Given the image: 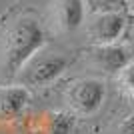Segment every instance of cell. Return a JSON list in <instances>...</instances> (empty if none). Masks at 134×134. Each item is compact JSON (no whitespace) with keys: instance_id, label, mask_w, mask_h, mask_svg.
<instances>
[{"instance_id":"obj_1","label":"cell","mask_w":134,"mask_h":134,"mask_svg":"<svg viewBox=\"0 0 134 134\" xmlns=\"http://www.w3.org/2000/svg\"><path fill=\"white\" fill-rule=\"evenodd\" d=\"M46 44V32L42 24L32 16H22L8 28L2 42V74L8 80L16 78L32 56Z\"/></svg>"},{"instance_id":"obj_2","label":"cell","mask_w":134,"mask_h":134,"mask_svg":"<svg viewBox=\"0 0 134 134\" xmlns=\"http://www.w3.org/2000/svg\"><path fill=\"white\" fill-rule=\"evenodd\" d=\"M70 62H72V58L64 52L42 48L38 54L32 56L24 64V68L18 72L16 80L18 84H22L26 88H46L66 72Z\"/></svg>"},{"instance_id":"obj_3","label":"cell","mask_w":134,"mask_h":134,"mask_svg":"<svg viewBox=\"0 0 134 134\" xmlns=\"http://www.w3.org/2000/svg\"><path fill=\"white\" fill-rule=\"evenodd\" d=\"M106 86L98 78H78L64 90V102L74 116H92L102 108Z\"/></svg>"},{"instance_id":"obj_4","label":"cell","mask_w":134,"mask_h":134,"mask_svg":"<svg viewBox=\"0 0 134 134\" xmlns=\"http://www.w3.org/2000/svg\"><path fill=\"white\" fill-rule=\"evenodd\" d=\"M126 30V14L124 12H98L90 14L86 24L92 44H116Z\"/></svg>"},{"instance_id":"obj_5","label":"cell","mask_w":134,"mask_h":134,"mask_svg":"<svg viewBox=\"0 0 134 134\" xmlns=\"http://www.w3.org/2000/svg\"><path fill=\"white\" fill-rule=\"evenodd\" d=\"M88 14L84 0H52L50 4V26L58 34H70L84 24Z\"/></svg>"},{"instance_id":"obj_6","label":"cell","mask_w":134,"mask_h":134,"mask_svg":"<svg viewBox=\"0 0 134 134\" xmlns=\"http://www.w3.org/2000/svg\"><path fill=\"white\" fill-rule=\"evenodd\" d=\"M84 54L96 70L114 76L130 62L128 50L118 44H92Z\"/></svg>"},{"instance_id":"obj_7","label":"cell","mask_w":134,"mask_h":134,"mask_svg":"<svg viewBox=\"0 0 134 134\" xmlns=\"http://www.w3.org/2000/svg\"><path fill=\"white\" fill-rule=\"evenodd\" d=\"M28 100H30V92L22 84L16 82L0 86V122H12L20 118Z\"/></svg>"},{"instance_id":"obj_8","label":"cell","mask_w":134,"mask_h":134,"mask_svg":"<svg viewBox=\"0 0 134 134\" xmlns=\"http://www.w3.org/2000/svg\"><path fill=\"white\" fill-rule=\"evenodd\" d=\"M74 118L72 112H50L44 116L42 134H72L76 122Z\"/></svg>"},{"instance_id":"obj_9","label":"cell","mask_w":134,"mask_h":134,"mask_svg":"<svg viewBox=\"0 0 134 134\" xmlns=\"http://www.w3.org/2000/svg\"><path fill=\"white\" fill-rule=\"evenodd\" d=\"M90 14L98 12H126L128 0H84Z\"/></svg>"},{"instance_id":"obj_10","label":"cell","mask_w":134,"mask_h":134,"mask_svg":"<svg viewBox=\"0 0 134 134\" xmlns=\"http://www.w3.org/2000/svg\"><path fill=\"white\" fill-rule=\"evenodd\" d=\"M116 78H118V82H120V86H122L124 90L132 92L134 90V60H130L128 64L116 74Z\"/></svg>"},{"instance_id":"obj_11","label":"cell","mask_w":134,"mask_h":134,"mask_svg":"<svg viewBox=\"0 0 134 134\" xmlns=\"http://www.w3.org/2000/svg\"><path fill=\"white\" fill-rule=\"evenodd\" d=\"M116 134H134V112L124 120L122 124H120V126H118Z\"/></svg>"},{"instance_id":"obj_12","label":"cell","mask_w":134,"mask_h":134,"mask_svg":"<svg viewBox=\"0 0 134 134\" xmlns=\"http://www.w3.org/2000/svg\"><path fill=\"white\" fill-rule=\"evenodd\" d=\"M130 96H132V100H134V90H132V92H130Z\"/></svg>"},{"instance_id":"obj_13","label":"cell","mask_w":134,"mask_h":134,"mask_svg":"<svg viewBox=\"0 0 134 134\" xmlns=\"http://www.w3.org/2000/svg\"><path fill=\"white\" fill-rule=\"evenodd\" d=\"M132 14H134V0H132Z\"/></svg>"}]
</instances>
